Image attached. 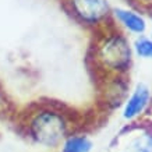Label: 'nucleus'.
Masks as SVG:
<instances>
[{
	"mask_svg": "<svg viewBox=\"0 0 152 152\" xmlns=\"http://www.w3.org/2000/svg\"><path fill=\"white\" fill-rule=\"evenodd\" d=\"M31 130L37 141L43 145H55L64 134V121L56 113L45 112L34 119Z\"/></svg>",
	"mask_w": 152,
	"mask_h": 152,
	"instance_id": "obj_1",
	"label": "nucleus"
},
{
	"mask_svg": "<svg viewBox=\"0 0 152 152\" xmlns=\"http://www.w3.org/2000/svg\"><path fill=\"white\" fill-rule=\"evenodd\" d=\"M103 56L106 61L113 67H120L124 66L130 59L129 46L126 45L123 39H112L103 48Z\"/></svg>",
	"mask_w": 152,
	"mask_h": 152,
	"instance_id": "obj_2",
	"label": "nucleus"
},
{
	"mask_svg": "<svg viewBox=\"0 0 152 152\" xmlns=\"http://www.w3.org/2000/svg\"><path fill=\"white\" fill-rule=\"evenodd\" d=\"M75 11L88 21H95L103 17L107 11L106 0H73Z\"/></svg>",
	"mask_w": 152,
	"mask_h": 152,
	"instance_id": "obj_3",
	"label": "nucleus"
},
{
	"mask_svg": "<svg viewBox=\"0 0 152 152\" xmlns=\"http://www.w3.org/2000/svg\"><path fill=\"white\" fill-rule=\"evenodd\" d=\"M148 91L145 87H138L137 91L134 94L131 99L129 101L127 106H126V110H124V117H133L137 113L144 109V106L147 105L148 102Z\"/></svg>",
	"mask_w": 152,
	"mask_h": 152,
	"instance_id": "obj_4",
	"label": "nucleus"
},
{
	"mask_svg": "<svg viewBox=\"0 0 152 152\" xmlns=\"http://www.w3.org/2000/svg\"><path fill=\"white\" fill-rule=\"evenodd\" d=\"M116 14L119 15V18L130 29H133V31H135V32H142L144 31L145 24H144L142 18H140L138 15L130 13V11H123V10H119Z\"/></svg>",
	"mask_w": 152,
	"mask_h": 152,
	"instance_id": "obj_5",
	"label": "nucleus"
},
{
	"mask_svg": "<svg viewBox=\"0 0 152 152\" xmlns=\"http://www.w3.org/2000/svg\"><path fill=\"white\" fill-rule=\"evenodd\" d=\"M89 149H91V142L87 138L75 137V138H70L66 142L63 152H88Z\"/></svg>",
	"mask_w": 152,
	"mask_h": 152,
	"instance_id": "obj_6",
	"label": "nucleus"
},
{
	"mask_svg": "<svg viewBox=\"0 0 152 152\" xmlns=\"http://www.w3.org/2000/svg\"><path fill=\"white\" fill-rule=\"evenodd\" d=\"M126 152H152V138L148 135L135 138L129 145Z\"/></svg>",
	"mask_w": 152,
	"mask_h": 152,
	"instance_id": "obj_7",
	"label": "nucleus"
},
{
	"mask_svg": "<svg viewBox=\"0 0 152 152\" xmlns=\"http://www.w3.org/2000/svg\"><path fill=\"white\" fill-rule=\"evenodd\" d=\"M137 50L141 56H145V57H149L152 56V42L147 41V39H142L137 43Z\"/></svg>",
	"mask_w": 152,
	"mask_h": 152,
	"instance_id": "obj_8",
	"label": "nucleus"
}]
</instances>
